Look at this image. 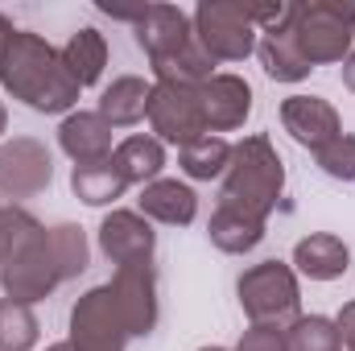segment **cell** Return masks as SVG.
Returning a JSON list of instances; mask_svg holds the SVG:
<instances>
[{
    "label": "cell",
    "mask_w": 355,
    "mask_h": 351,
    "mask_svg": "<svg viewBox=\"0 0 355 351\" xmlns=\"http://www.w3.org/2000/svg\"><path fill=\"white\" fill-rule=\"evenodd\" d=\"M0 83L12 99H21L33 112H67L79 99V83L71 79L62 50H54L46 37L29 33V29H12L0 46Z\"/></svg>",
    "instance_id": "obj_1"
},
{
    "label": "cell",
    "mask_w": 355,
    "mask_h": 351,
    "mask_svg": "<svg viewBox=\"0 0 355 351\" xmlns=\"http://www.w3.org/2000/svg\"><path fill=\"white\" fill-rule=\"evenodd\" d=\"M281 190H285V166H281V153L272 149L265 132L232 145V166L223 174V194H219L223 207L268 219L272 207L281 203Z\"/></svg>",
    "instance_id": "obj_2"
},
{
    "label": "cell",
    "mask_w": 355,
    "mask_h": 351,
    "mask_svg": "<svg viewBox=\"0 0 355 351\" xmlns=\"http://www.w3.org/2000/svg\"><path fill=\"white\" fill-rule=\"evenodd\" d=\"M285 33L293 37L297 54L310 67L343 62L352 54V37H355V4H343V0L293 4V17H289Z\"/></svg>",
    "instance_id": "obj_3"
},
{
    "label": "cell",
    "mask_w": 355,
    "mask_h": 351,
    "mask_svg": "<svg viewBox=\"0 0 355 351\" xmlns=\"http://www.w3.org/2000/svg\"><path fill=\"white\" fill-rule=\"evenodd\" d=\"M240 310L248 314L252 327H293L302 318V293H297V273L285 261H261L252 264L240 281Z\"/></svg>",
    "instance_id": "obj_4"
},
{
    "label": "cell",
    "mask_w": 355,
    "mask_h": 351,
    "mask_svg": "<svg viewBox=\"0 0 355 351\" xmlns=\"http://www.w3.org/2000/svg\"><path fill=\"white\" fill-rule=\"evenodd\" d=\"M194 37L215 62H244L257 50V25L240 0H207L194 8Z\"/></svg>",
    "instance_id": "obj_5"
},
{
    "label": "cell",
    "mask_w": 355,
    "mask_h": 351,
    "mask_svg": "<svg viewBox=\"0 0 355 351\" xmlns=\"http://www.w3.org/2000/svg\"><path fill=\"white\" fill-rule=\"evenodd\" d=\"M128 323L116 306L112 285L87 289L71 310V351H124L128 348Z\"/></svg>",
    "instance_id": "obj_6"
},
{
    "label": "cell",
    "mask_w": 355,
    "mask_h": 351,
    "mask_svg": "<svg viewBox=\"0 0 355 351\" xmlns=\"http://www.w3.org/2000/svg\"><path fill=\"white\" fill-rule=\"evenodd\" d=\"M0 285H4V293H8L12 302H25V306L46 302V298L62 285V273H58V261H54V252H50V232H46V228H37V232L17 248V257L0 268Z\"/></svg>",
    "instance_id": "obj_7"
},
{
    "label": "cell",
    "mask_w": 355,
    "mask_h": 351,
    "mask_svg": "<svg viewBox=\"0 0 355 351\" xmlns=\"http://www.w3.org/2000/svg\"><path fill=\"white\" fill-rule=\"evenodd\" d=\"M149 124L157 132V141H170L178 149H186L190 141L207 137V120H202V99L198 87H178V83H153L149 95Z\"/></svg>",
    "instance_id": "obj_8"
},
{
    "label": "cell",
    "mask_w": 355,
    "mask_h": 351,
    "mask_svg": "<svg viewBox=\"0 0 355 351\" xmlns=\"http://www.w3.org/2000/svg\"><path fill=\"white\" fill-rule=\"evenodd\" d=\"M54 157L33 137H12L0 145V194L4 198H33L50 186Z\"/></svg>",
    "instance_id": "obj_9"
},
{
    "label": "cell",
    "mask_w": 355,
    "mask_h": 351,
    "mask_svg": "<svg viewBox=\"0 0 355 351\" xmlns=\"http://www.w3.org/2000/svg\"><path fill=\"white\" fill-rule=\"evenodd\" d=\"M153 244H157V236L141 211H112L99 223V252L120 268L153 264Z\"/></svg>",
    "instance_id": "obj_10"
},
{
    "label": "cell",
    "mask_w": 355,
    "mask_h": 351,
    "mask_svg": "<svg viewBox=\"0 0 355 351\" xmlns=\"http://www.w3.org/2000/svg\"><path fill=\"white\" fill-rule=\"evenodd\" d=\"M107 285H112L116 306L128 323V335H149L157 327V273H153V264L116 268V277Z\"/></svg>",
    "instance_id": "obj_11"
},
{
    "label": "cell",
    "mask_w": 355,
    "mask_h": 351,
    "mask_svg": "<svg viewBox=\"0 0 355 351\" xmlns=\"http://www.w3.org/2000/svg\"><path fill=\"white\" fill-rule=\"evenodd\" d=\"M281 124H285V132H289L302 149H310V153H318L322 145H331V141L343 132L335 103H327L322 95H289V99L281 103Z\"/></svg>",
    "instance_id": "obj_12"
},
{
    "label": "cell",
    "mask_w": 355,
    "mask_h": 351,
    "mask_svg": "<svg viewBox=\"0 0 355 351\" xmlns=\"http://www.w3.org/2000/svg\"><path fill=\"white\" fill-rule=\"evenodd\" d=\"M194 42V21L178 4H145L137 17V46L149 54V62H162Z\"/></svg>",
    "instance_id": "obj_13"
},
{
    "label": "cell",
    "mask_w": 355,
    "mask_h": 351,
    "mask_svg": "<svg viewBox=\"0 0 355 351\" xmlns=\"http://www.w3.org/2000/svg\"><path fill=\"white\" fill-rule=\"evenodd\" d=\"M198 99H202V120H207V132L211 137L240 128L248 120V112H252V87L240 75H219L215 71L198 87Z\"/></svg>",
    "instance_id": "obj_14"
},
{
    "label": "cell",
    "mask_w": 355,
    "mask_h": 351,
    "mask_svg": "<svg viewBox=\"0 0 355 351\" xmlns=\"http://www.w3.org/2000/svg\"><path fill=\"white\" fill-rule=\"evenodd\" d=\"M58 145L75 166H99V162H112V153H116L112 124L99 112H71L58 124Z\"/></svg>",
    "instance_id": "obj_15"
},
{
    "label": "cell",
    "mask_w": 355,
    "mask_h": 351,
    "mask_svg": "<svg viewBox=\"0 0 355 351\" xmlns=\"http://www.w3.org/2000/svg\"><path fill=\"white\" fill-rule=\"evenodd\" d=\"M141 215L157 219L166 228H186L198 215V194L178 178H157V182L141 186Z\"/></svg>",
    "instance_id": "obj_16"
},
{
    "label": "cell",
    "mask_w": 355,
    "mask_h": 351,
    "mask_svg": "<svg viewBox=\"0 0 355 351\" xmlns=\"http://www.w3.org/2000/svg\"><path fill=\"white\" fill-rule=\"evenodd\" d=\"M347 264H352V248L331 232H314L293 244V268L310 281H335L347 273Z\"/></svg>",
    "instance_id": "obj_17"
},
{
    "label": "cell",
    "mask_w": 355,
    "mask_h": 351,
    "mask_svg": "<svg viewBox=\"0 0 355 351\" xmlns=\"http://www.w3.org/2000/svg\"><path fill=\"white\" fill-rule=\"evenodd\" d=\"M207 236H211V244L219 248V252H227V257H244V252H252L261 240H265V219H257V215H248V211H236V207H215V215H211V223H207Z\"/></svg>",
    "instance_id": "obj_18"
},
{
    "label": "cell",
    "mask_w": 355,
    "mask_h": 351,
    "mask_svg": "<svg viewBox=\"0 0 355 351\" xmlns=\"http://www.w3.org/2000/svg\"><path fill=\"white\" fill-rule=\"evenodd\" d=\"M112 166H116V174L124 178L128 186H149V182H157L162 170H166V149H162L157 137H141L137 132V137H124L116 145Z\"/></svg>",
    "instance_id": "obj_19"
},
{
    "label": "cell",
    "mask_w": 355,
    "mask_h": 351,
    "mask_svg": "<svg viewBox=\"0 0 355 351\" xmlns=\"http://www.w3.org/2000/svg\"><path fill=\"white\" fill-rule=\"evenodd\" d=\"M149 95L153 87L137 75H120L112 79V87L99 95V116L112 124V128H128V124H141L145 112H149Z\"/></svg>",
    "instance_id": "obj_20"
},
{
    "label": "cell",
    "mask_w": 355,
    "mask_h": 351,
    "mask_svg": "<svg viewBox=\"0 0 355 351\" xmlns=\"http://www.w3.org/2000/svg\"><path fill=\"white\" fill-rule=\"evenodd\" d=\"M62 62H67V71H71V79H75L79 87L99 83V75H103V67H107V42H103V33H99V29H79V33H71V42L62 46Z\"/></svg>",
    "instance_id": "obj_21"
},
{
    "label": "cell",
    "mask_w": 355,
    "mask_h": 351,
    "mask_svg": "<svg viewBox=\"0 0 355 351\" xmlns=\"http://www.w3.org/2000/svg\"><path fill=\"white\" fill-rule=\"evenodd\" d=\"M257 54H261V67H265L268 79H277V83H302L314 67L297 54V46H293V37L285 33V29H277V33H265L261 42H257Z\"/></svg>",
    "instance_id": "obj_22"
},
{
    "label": "cell",
    "mask_w": 355,
    "mask_h": 351,
    "mask_svg": "<svg viewBox=\"0 0 355 351\" xmlns=\"http://www.w3.org/2000/svg\"><path fill=\"white\" fill-rule=\"evenodd\" d=\"M178 166H182V174L194 178V182H211V178H223L227 174V166H232V145L223 141V137H198V141H190L186 149H178Z\"/></svg>",
    "instance_id": "obj_23"
},
{
    "label": "cell",
    "mask_w": 355,
    "mask_h": 351,
    "mask_svg": "<svg viewBox=\"0 0 355 351\" xmlns=\"http://www.w3.org/2000/svg\"><path fill=\"white\" fill-rule=\"evenodd\" d=\"M71 190H75V198H83L87 207H107V203H116V198L128 190V182L116 174L112 162H99V166H75Z\"/></svg>",
    "instance_id": "obj_24"
},
{
    "label": "cell",
    "mask_w": 355,
    "mask_h": 351,
    "mask_svg": "<svg viewBox=\"0 0 355 351\" xmlns=\"http://www.w3.org/2000/svg\"><path fill=\"white\" fill-rule=\"evenodd\" d=\"M37 314L25 302L0 298V351H33L37 348Z\"/></svg>",
    "instance_id": "obj_25"
},
{
    "label": "cell",
    "mask_w": 355,
    "mask_h": 351,
    "mask_svg": "<svg viewBox=\"0 0 355 351\" xmlns=\"http://www.w3.org/2000/svg\"><path fill=\"white\" fill-rule=\"evenodd\" d=\"M285 348L289 351H343V335H339L335 318L302 314L293 327H285Z\"/></svg>",
    "instance_id": "obj_26"
},
{
    "label": "cell",
    "mask_w": 355,
    "mask_h": 351,
    "mask_svg": "<svg viewBox=\"0 0 355 351\" xmlns=\"http://www.w3.org/2000/svg\"><path fill=\"white\" fill-rule=\"evenodd\" d=\"M46 232H50V252H54V261H58L62 281L79 277V273L87 268V257H91L83 228H75V223H58V228H46Z\"/></svg>",
    "instance_id": "obj_27"
},
{
    "label": "cell",
    "mask_w": 355,
    "mask_h": 351,
    "mask_svg": "<svg viewBox=\"0 0 355 351\" xmlns=\"http://www.w3.org/2000/svg\"><path fill=\"white\" fill-rule=\"evenodd\" d=\"M42 223L29 215V211H21V207H0V268L17 257V248L37 232Z\"/></svg>",
    "instance_id": "obj_28"
},
{
    "label": "cell",
    "mask_w": 355,
    "mask_h": 351,
    "mask_svg": "<svg viewBox=\"0 0 355 351\" xmlns=\"http://www.w3.org/2000/svg\"><path fill=\"white\" fill-rule=\"evenodd\" d=\"M318 170L327 178H339V182H355V137L352 132H339L331 145H322L314 153Z\"/></svg>",
    "instance_id": "obj_29"
},
{
    "label": "cell",
    "mask_w": 355,
    "mask_h": 351,
    "mask_svg": "<svg viewBox=\"0 0 355 351\" xmlns=\"http://www.w3.org/2000/svg\"><path fill=\"white\" fill-rule=\"evenodd\" d=\"M236 351H289V348H285V331H277V327H248L240 335Z\"/></svg>",
    "instance_id": "obj_30"
},
{
    "label": "cell",
    "mask_w": 355,
    "mask_h": 351,
    "mask_svg": "<svg viewBox=\"0 0 355 351\" xmlns=\"http://www.w3.org/2000/svg\"><path fill=\"white\" fill-rule=\"evenodd\" d=\"M335 327H339V335H343V348H347V351H355V302H347V306L339 310Z\"/></svg>",
    "instance_id": "obj_31"
},
{
    "label": "cell",
    "mask_w": 355,
    "mask_h": 351,
    "mask_svg": "<svg viewBox=\"0 0 355 351\" xmlns=\"http://www.w3.org/2000/svg\"><path fill=\"white\" fill-rule=\"evenodd\" d=\"M343 87L355 95V50L347 54V58H343Z\"/></svg>",
    "instance_id": "obj_32"
},
{
    "label": "cell",
    "mask_w": 355,
    "mask_h": 351,
    "mask_svg": "<svg viewBox=\"0 0 355 351\" xmlns=\"http://www.w3.org/2000/svg\"><path fill=\"white\" fill-rule=\"evenodd\" d=\"M8 33H12V25H8V21L0 17V46H4V37H8Z\"/></svg>",
    "instance_id": "obj_33"
},
{
    "label": "cell",
    "mask_w": 355,
    "mask_h": 351,
    "mask_svg": "<svg viewBox=\"0 0 355 351\" xmlns=\"http://www.w3.org/2000/svg\"><path fill=\"white\" fill-rule=\"evenodd\" d=\"M46 351H71V343H54V348H46Z\"/></svg>",
    "instance_id": "obj_34"
},
{
    "label": "cell",
    "mask_w": 355,
    "mask_h": 351,
    "mask_svg": "<svg viewBox=\"0 0 355 351\" xmlns=\"http://www.w3.org/2000/svg\"><path fill=\"white\" fill-rule=\"evenodd\" d=\"M4 120H8V116H4V103H0V132H4Z\"/></svg>",
    "instance_id": "obj_35"
},
{
    "label": "cell",
    "mask_w": 355,
    "mask_h": 351,
    "mask_svg": "<svg viewBox=\"0 0 355 351\" xmlns=\"http://www.w3.org/2000/svg\"><path fill=\"white\" fill-rule=\"evenodd\" d=\"M198 351H227V348H198Z\"/></svg>",
    "instance_id": "obj_36"
}]
</instances>
